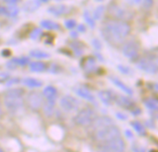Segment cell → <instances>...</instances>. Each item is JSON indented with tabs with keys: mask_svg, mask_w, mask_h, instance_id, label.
<instances>
[{
	"mask_svg": "<svg viewBox=\"0 0 158 152\" xmlns=\"http://www.w3.org/2000/svg\"><path fill=\"white\" fill-rule=\"evenodd\" d=\"M130 25L124 21L111 20L102 26V36L112 45H119L124 42L130 33Z\"/></svg>",
	"mask_w": 158,
	"mask_h": 152,
	"instance_id": "cell-1",
	"label": "cell"
},
{
	"mask_svg": "<svg viewBox=\"0 0 158 152\" xmlns=\"http://www.w3.org/2000/svg\"><path fill=\"white\" fill-rule=\"evenodd\" d=\"M23 90L20 88L11 89L5 93L4 94V105L8 111L10 113H16L22 109L23 106Z\"/></svg>",
	"mask_w": 158,
	"mask_h": 152,
	"instance_id": "cell-2",
	"label": "cell"
},
{
	"mask_svg": "<svg viewBox=\"0 0 158 152\" xmlns=\"http://www.w3.org/2000/svg\"><path fill=\"white\" fill-rule=\"evenodd\" d=\"M137 66L140 70L150 73V74L157 73L158 72V55L149 53V54L142 56L139 60Z\"/></svg>",
	"mask_w": 158,
	"mask_h": 152,
	"instance_id": "cell-3",
	"label": "cell"
},
{
	"mask_svg": "<svg viewBox=\"0 0 158 152\" xmlns=\"http://www.w3.org/2000/svg\"><path fill=\"white\" fill-rule=\"evenodd\" d=\"M96 119H97V114L93 109L84 108L75 115L73 121L78 126L86 127L91 125Z\"/></svg>",
	"mask_w": 158,
	"mask_h": 152,
	"instance_id": "cell-4",
	"label": "cell"
},
{
	"mask_svg": "<svg viewBox=\"0 0 158 152\" xmlns=\"http://www.w3.org/2000/svg\"><path fill=\"white\" fill-rule=\"evenodd\" d=\"M94 132H95V133H94L95 139L100 144H103V143H105V142H107V141H109L114 137L121 135L119 129L114 124L112 126L98 130V131H94Z\"/></svg>",
	"mask_w": 158,
	"mask_h": 152,
	"instance_id": "cell-5",
	"label": "cell"
},
{
	"mask_svg": "<svg viewBox=\"0 0 158 152\" xmlns=\"http://www.w3.org/2000/svg\"><path fill=\"white\" fill-rule=\"evenodd\" d=\"M100 150L104 152H124L125 151V142L121 135L114 137L103 144H101Z\"/></svg>",
	"mask_w": 158,
	"mask_h": 152,
	"instance_id": "cell-6",
	"label": "cell"
},
{
	"mask_svg": "<svg viewBox=\"0 0 158 152\" xmlns=\"http://www.w3.org/2000/svg\"><path fill=\"white\" fill-rule=\"evenodd\" d=\"M60 105L63 111L67 113H73L76 110H78L80 103H79V101L76 98L71 95H65L60 99Z\"/></svg>",
	"mask_w": 158,
	"mask_h": 152,
	"instance_id": "cell-7",
	"label": "cell"
},
{
	"mask_svg": "<svg viewBox=\"0 0 158 152\" xmlns=\"http://www.w3.org/2000/svg\"><path fill=\"white\" fill-rule=\"evenodd\" d=\"M109 13L111 16H113L114 18H115L116 20H119V21L126 22L127 20H128L130 18V13L126 9H124L118 5H115V4H113L110 6Z\"/></svg>",
	"mask_w": 158,
	"mask_h": 152,
	"instance_id": "cell-8",
	"label": "cell"
},
{
	"mask_svg": "<svg viewBox=\"0 0 158 152\" xmlns=\"http://www.w3.org/2000/svg\"><path fill=\"white\" fill-rule=\"evenodd\" d=\"M26 101H27V104H28L29 107L32 108V109H34V110H36V109L41 108V106L44 104L43 95L40 93H37V92H32V93H30L27 95Z\"/></svg>",
	"mask_w": 158,
	"mask_h": 152,
	"instance_id": "cell-9",
	"label": "cell"
},
{
	"mask_svg": "<svg viewBox=\"0 0 158 152\" xmlns=\"http://www.w3.org/2000/svg\"><path fill=\"white\" fill-rule=\"evenodd\" d=\"M122 51L126 57L129 59H135L138 57V54H139V46L136 41L129 40L127 43H125V45L123 46Z\"/></svg>",
	"mask_w": 158,
	"mask_h": 152,
	"instance_id": "cell-10",
	"label": "cell"
},
{
	"mask_svg": "<svg viewBox=\"0 0 158 152\" xmlns=\"http://www.w3.org/2000/svg\"><path fill=\"white\" fill-rule=\"evenodd\" d=\"M114 124V122L111 118H109V117H100V118H97L91 125H92L94 131H98V130L112 126Z\"/></svg>",
	"mask_w": 158,
	"mask_h": 152,
	"instance_id": "cell-11",
	"label": "cell"
},
{
	"mask_svg": "<svg viewBox=\"0 0 158 152\" xmlns=\"http://www.w3.org/2000/svg\"><path fill=\"white\" fill-rule=\"evenodd\" d=\"M74 92L78 96H80L83 99H86L89 102H95V96L93 93L87 88L85 87H78L74 89Z\"/></svg>",
	"mask_w": 158,
	"mask_h": 152,
	"instance_id": "cell-12",
	"label": "cell"
},
{
	"mask_svg": "<svg viewBox=\"0 0 158 152\" xmlns=\"http://www.w3.org/2000/svg\"><path fill=\"white\" fill-rule=\"evenodd\" d=\"M48 11L54 15V16H62L67 14L70 11V8L65 5H58V6H51L48 8Z\"/></svg>",
	"mask_w": 158,
	"mask_h": 152,
	"instance_id": "cell-13",
	"label": "cell"
},
{
	"mask_svg": "<svg viewBox=\"0 0 158 152\" xmlns=\"http://www.w3.org/2000/svg\"><path fill=\"white\" fill-rule=\"evenodd\" d=\"M43 95L48 101H56L58 96V91L53 86H47L43 90Z\"/></svg>",
	"mask_w": 158,
	"mask_h": 152,
	"instance_id": "cell-14",
	"label": "cell"
},
{
	"mask_svg": "<svg viewBox=\"0 0 158 152\" xmlns=\"http://www.w3.org/2000/svg\"><path fill=\"white\" fill-rule=\"evenodd\" d=\"M99 97L102 100V102L106 106L112 105L114 101V95L109 91H101L99 93Z\"/></svg>",
	"mask_w": 158,
	"mask_h": 152,
	"instance_id": "cell-15",
	"label": "cell"
},
{
	"mask_svg": "<svg viewBox=\"0 0 158 152\" xmlns=\"http://www.w3.org/2000/svg\"><path fill=\"white\" fill-rule=\"evenodd\" d=\"M22 83L31 89H35V88H39L43 85L42 81L35 79V78H25L22 80Z\"/></svg>",
	"mask_w": 158,
	"mask_h": 152,
	"instance_id": "cell-16",
	"label": "cell"
},
{
	"mask_svg": "<svg viewBox=\"0 0 158 152\" xmlns=\"http://www.w3.org/2000/svg\"><path fill=\"white\" fill-rule=\"evenodd\" d=\"M82 68L85 70V72L87 73H90L92 72L95 68H96V61L94 58L92 57H89V58H86L83 62V64H82Z\"/></svg>",
	"mask_w": 158,
	"mask_h": 152,
	"instance_id": "cell-17",
	"label": "cell"
},
{
	"mask_svg": "<svg viewBox=\"0 0 158 152\" xmlns=\"http://www.w3.org/2000/svg\"><path fill=\"white\" fill-rule=\"evenodd\" d=\"M110 80H111V81L116 86V87H118L120 90H122L125 93H127V94H129V95H131L132 93H133V92H132V90L128 87V86H127L125 83H123L120 80H118L117 78H114V77H111L110 78Z\"/></svg>",
	"mask_w": 158,
	"mask_h": 152,
	"instance_id": "cell-18",
	"label": "cell"
},
{
	"mask_svg": "<svg viewBox=\"0 0 158 152\" xmlns=\"http://www.w3.org/2000/svg\"><path fill=\"white\" fill-rule=\"evenodd\" d=\"M114 101L121 106H124V107H127V108H132L134 106V103L128 99L127 97L126 96H123V95H118V96H114Z\"/></svg>",
	"mask_w": 158,
	"mask_h": 152,
	"instance_id": "cell-19",
	"label": "cell"
},
{
	"mask_svg": "<svg viewBox=\"0 0 158 152\" xmlns=\"http://www.w3.org/2000/svg\"><path fill=\"white\" fill-rule=\"evenodd\" d=\"M29 68L31 71L33 72H36V73H41L44 72L47 69V65L45 63L40 62V61H36V62H32L29 63Z\"/></svg>",
	"mask_w": 158,
	"mask_h": 152,
	"instance_id": "cell-20",
	"label": "cell"
},
{
	"mask_svg": "<svg viewBox=\"0 0 158 152\" xmlns=\"http://www.w3.org/2000/svg\"><path fill=\"white\" fill-rule=\"evenodd\" d=\"M144 105L150 110L158 111V98H156V97H150V98L145 99Z\"/></svg>",
	"mask_w": 158,
	"mask_h": 152,
	"instance_id": "cell-21",
	"label": "cell"
},
{
	"mask_svg": "<svg viewBox=\"0 0 158 152\" xmlns=\"http://www.w3.org/2000/svg\"><path fill=\"white\" fill-rule=\"evenodd\" d=\"M20 12V10L17 6L15 5H9L8 7L5 8V12L4 14L7 15L8 17H10V18H13V17H16Z\"/></svg>",
	"mask_w": 158,
	"mask_h": 152,
	"instance_id": "cell-22",
	"label": "cell"
},
{
	"mask_svg": "<svg viewBox=\"0 0 158 152\" xmlns=\"http://www.w3.org/2000/svg\"><path fill=\"white\" fill-rule=\"evenodd\" d=\"M41 26L47 30H60V26L55 23V22H52V21H49V20H44L41 22Z\"/></svg>",
	"mask_w": 158,
	"mask_h": 152,
	"instance_id": "cell-23",
	"label": "cell"
},
{
	"mask_svg": "<svg viewBox=\"0 0 158 152\" xmlns=\"http://www.w3.org/2000/svg\"><path fill=\"white\" fill-rule=\"evenodd\" d=\"M30 56L36 59H47L50 57V54L40 50H34L30 51Z\"/></svg>",
	"mask_w": 158,
	"mask_h": 152,
	"instance_id": "cell-24",
	"label": "cell"
},
{
	"mask_svg": "<svg viewBox=\"0 0 158 152\" xmlns=\"http://www.w3.org/2000/svg\"><path fill=\"white\" fill-rule=\"evenodd\" d=\"M56 101H46L45 104H43V108H44V113L48 116L50 117L53 114L54 110V106H55Z\"/></svg>",
	"mask_w": 158,
	"mask_h": 152,
	"instance_id": "cell-25",
	"label": "cell"
},
{
	"mask_svg": "<svg viewBox=\"0 0 158 152\" xmlns=\"http://www.w3.org/2000/svg\"><path fill=\"white\" fill-rule=\"evenodd\" d=\"M71 48L73 49L74 54L76 56H80L83 54L84 52V48H83V45L82 43L80 42H73V43H71Z\"/></svg>",
	"mask_w": 158,
	"mask_h": 152,
	"instance_id": "cell-26",
	"label": "cell"
},
{
	"mask_svg": "<svg viewBox=\"0 0 158 152\" xmlns=\"http://www.w3.org/2000/svg\"><path fill=\"white\" fill-rule=\"evenodd\" d=\"M39 1L38 0H34V1H29V2H27L25 5H24V11H35V10H37L38 8H39Z\"/></svg>",
	"mask_w": 158,
	"mask_h": 152,
	"instance_id": "cell-27",
	"label": "cell"
},
{
	"mask_svg": "<svg viewBox=\"0 0 158 152\" xmlns=\"http://www.w3.org/2000/svg\"><path fill=\"white\" fill-rule=\"evenodd\" d=\"M14 61V63L20 66H25L27 64L30 63V59L28 57H18V58H13L12 59Z\"/></svg>",
	"mask_w": 158,
	"mask_h": 152,
	"instance_id": "cell-28",
	"label": "cell"
},
{
	"mask_svg": "<svg viewBox=\"0 0 158 152\" xmlns=\"http://www.w3.org/2000/svg\"><path fill=\"white\" fill-rule=\"evenodd\" d=\"M84 19L91 28L95 27V20L93 19V17L90 15V13L88 11H85V12H84Z\"/></svg>",
	"mask_w": 158,
	"mask_h": 152,
	"instance_id": "cell-29",
	"label": "cell"
},
{
	"mask_svg": "<svg viewBox=\"0 0 158 152\" xmlns=\"http://www.w3.org/2000/svg\"><path fill=\"white\" fill-rule=\"evenodd\" d=\"M104 6H99L95 11H94V13H93V19L94 20H100L103 13H104Z\"/></svg>",
	"mask_w": 158,
	"mask_h": 152,
	"instance_id": "cell-30",
	"label": "cell"
},
{
	"mask_svg": "<svg viewBox=\"0 0 158 152\" xmlns=\"http://www.w3.org/2000/svg\"><path fill=\"white\" fill-rule=\"evenodd\" d=\"M132 126H133V128L136 130V132L139 133V134H141V135H144L145 133H146V131H145V129H144V127L141 125V123H139V122H137V121H135V122H132Z\"/></svg>",
	"mask_w": 158,
	"mask_h": 152,
	"instance_id": "cell-31",
	"label": "cell"
},
{
	"mask_svg": "<svg viewBox=\"0 0 158 152\" xmlns=\"http://www.w3.org/2000/svg\"><path fill=\"white\" fill-rule=\"evenodd\" d=\"M64 26H65L67 29L72 30V29H73V28L76 26V22H75V20H73V19L66 20V21L64 22Z\"/></svg>",
	"mask_w": 158,
	"mask_h": 152,
	"instance_id": "cell-32",
	"label": "cell"
},
{
	"mask_svg": "<svg viewBox=\"0 0 158 152\" xmlns=\"http://www.w3.org/2000/svg\"><path fill=\"white\" fill-rule=\"evenodd\" d=\"M41 34H42V30H41L40 28H35V29L31 32L30 37H31L32 39H37V38L41 36Z\"/></svg>",
	"mask_w": 158,
	"mask_h": 152,
	"instance_id": "cell-33",
	"label": "cell"
},
{
	"mask_svg": "<svg viewBox=\"0 0 158 152\" xmlns=\"http://www.w3.org/2000/svg\"><path fill=\"white\" fill-rule=\"evenodd\" d=\"M10 76L9 73H7V72H1V73H0V84L7 82L10 80Z\"/></svg>",
	"mask_w": 158,
	"mask_h": 152,
	"instance_id": "cell-34",
	"label": "cell"
},
{
	"mask_svg": "<svg viewBox=\"0 0 158 152\" xmlns=\"http://www.w3.org/2000/svg\"><path fill=\"white\" fill-rule=\"evenodd\" d=\"M153 5V0H143V8L146 11H149L152 9Z\"/></svg>",
	"mask_w": 158,
	"mask_h": 152,
	"instance_id": "cell-35",
	"label": "cell"
},
{
	"mask_svg": "<svg viewBox=\"0 0 158 152\" xmlns=\"http://www.w3.org/2000/svg\"><path fill=\"white\" fill-rule=\"evenodd\" d=\"M48 72L51 73V74H57L60 72V67L59 65L55 64V63H51V65L49 66L48 68Z\"/></svg>",
	"mask_w": 158,
	"mask_h": 152,
	"instance_id": "cell-36",
	"label": "cell"
},
{
	"mask_svg": "<svg viewBox=\"0 0 158 152\" xmlns=\"http://www.w3.org/2000/svg\"><path fill=\"white\" fill-rule=\"evenodd\" d=\"M19 82H20V79H18V78L10 79V80L6 82V85L9 87V86H12V85H14V84H18Z\"/></svg>",
	"mask_w": 158,
	"mask_h": 152,
	"instance_id": "cell-37",
	"label": "cell"
},
{
	"mask_svg": "<svg viewBox=\"0 0 158 152\" xmlns=\"http://www.w3.org/2000/svg\"><path fill=\"white\" fill-rule=\"evenodd\" d=\"M6 66H7V68H9V69H11V70H13V69H16L17 68V64L14 63V61L11 59L10 61H9L7 63H6Z\"/></svg>",
	"mask_w": 158,
	"mask_h": 152,
	"instance_id": "cell-38",
	"label": "cell"
},
{
	"mask_svg": "<svg viewBox=\"0 0 158 152\" xmlns=\"http://www.w3.org/2000/svg\"><path fill=\"white\" fill-rule=\"evenodd\" d=\"M92 45H93V47H94L96 50H101V49H102V44H101L100 40L97 39V38H95V39L92 40Z\"/></svg>",
	"mask_w": 158,
	"mask_h": 152,
	"instance_id": "cell-39",
	"label": "cell"
},
{
	"mask_svg": "<svg viewBox=\"0 0 158 152\" xmlns=\"http://www.w3.org/2000/svg\"><path fill=\"white\" fill-rule=\"evenodd\" d=\"M118 69H119L122 73L127 74V75L130 73V69H129L128 67L125 66V65H118Z\"/></svg>",
	"mask_w": 158,
	"mask_h": 152,
	"instance_id": "cell-40",
	"label": "cell"
},
{
	"mask_svg": "<svg viewBox=\"0 0 158 152\" xmlns=\"http://www.w3.org/2000/svg\"><path fill=\"white\" fill-rule=\"evenodd\" d=\"M20 0H4V2L8 5H15L17 4Z\"/></svg>",
	"mask_w": 158,
	"mask_h": 152,
	"instance_id": "cell-41",
	"label": "cell"
},
{
	"mask_svg": "<svg viewBox=\"0 0 158 152\" xmlns=\"http://www.w3.org/2000/svg\"><path fill=\"white\" fill-rule=\"evenodd\" d=\"M77 31L78 32H86V26L84 24H79L77 26Z\"/></svg>",
	"mask_w": 158,
	"mask_h": 152,
	"instance_id": "cell-42",
	"label": "cell"
},
{
	"mask_svg": "<svg viewBox=\"0 0 158 152\" xmlns=\"http://www.w3.org/2000/svg\"><path fill=\"white\" fill-rule=\"evenodd\" d=\"M127 1L130 4V5H137V4H139L141 0H127Z\"/></svg>",
	"mask_w": 158,
	"mask_h": 152,
	"instance_id": "cell-43",
	"label": "cell"
},
{
	"mask_svg": "<svg viewBox=\"0 0 158 152\" xmlns=\"http://www.w3.org/2000/svg\"><path fill=\"white\" fill-rule=\"evenodd\" d=\"M116 116H117V118L118 119H127V117L125 115V114H122V113H116Z\"/></svg>",
	"mask_w": 158,
	"mask_h": 152,
	"instance_id": "cell-44",
	"label": "cell"
},
{
	"mask_svg": "<svg viewBox=\"0 0 158 152\" xmlns=\"http://www.w3.org/2000/svg\"><path fill=\"white\" fill-rule=\"evenodd\" d=\"M71 37H72L73 38H76V37H77V32H72V33H71Z\"/></svg>",
	"mask_w": 158,
	"mask_h": 152,
	"instance_id": "cell-45",
	"label": "cell"
},
{
	"mask_svg": "<svg viewBox=\"0 0 158 152\" xmlns=\"http://www.w3.org/2000/svg\"><path fill=\"white\" fill-rule=\"evenodd\" d=\"M126 134H127V136H128L129 138H131V137L133 136V134H132V132H129L128 130H127V131L126 132Z\"/></svg>",
	"mask_w": 158,
	"mask_h": 152,
	"instance_id": "cell-46",
	"label": "cell"
},
{
	"mask_svg": "<svg viewBox=\"0 0 158 152\" xmlns=\"http://www.w3.org/2000/svg\"><path fill=\"white\" fill-rule=\"evenodd\" d=\"M5 12V7L0 6V14H4Z\"/></svg>",
	"mask_w": 158,
	"mask_h": 152,
	"instance_id": "cell-47",
	"label": "cell"
},
{
	"mask_svg": "<svg viewBox=\"0 0 158 152\" xmlns=\"http://www.w3.org/2000/svg\"><path fill=\"white\" fill-rule=\"evenodd\" d=\"M2 114V109H1V104H0V116Z\"/></svg>",
	"mask_w": 158,
	"mask_h": 152,
	"instance_id": "cell-48",
	"label": "cell"
},
{
	"mask_svg": "<svg viewBox=\"0 0 158 152\" xmlns=\"http://www.w3.org/2000/svg\"><path fill=\"white\" fill-rule=\"evenodd\" d=\"M95 1H97V2H102V1H104V0H95Z\"/></svg>",
	"mask_w": 158,
	"mask_h": 152,
	"instance_id": "cell-49",
	"label": "cell"
},
{
	"mask_svg": "<svg viewBox=\"0 0 158 152\" xmlns=\"http://www.w3.org/2000/svg\"><path fill=\"white\" fill-rule=\"evenodd\" d=\"M0 152H4V151H3V149H2L1 147H0Z\"/></svg>",
	"mask_w": 158,
	"mask_h": 152,
	"instance_id": "cell-50",
	"label": "cell"
},
{
	"mask_svg": "<svg viewBox=\"0 0 158 152\" xmlns=\"http://www.w3.org/2000/svg\"><path fill=\"white\" fill-rule=\"evenodd\" d=\"M56 1H60V0H56Z\"/></svg>",
	"mask_w": 158,
	"mask_h": 152,
	"instance_id": "cell-51",
	"label": "cell"
}]
</instances>
